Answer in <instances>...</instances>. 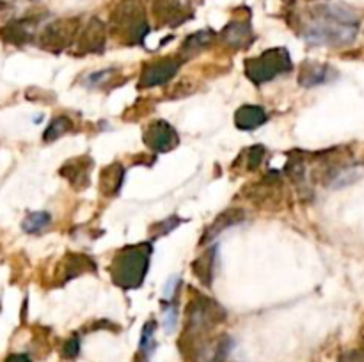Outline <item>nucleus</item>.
<instances>
[{
	"label": "nucleus",
	"mask_w": 364,
	"mask_h": 362,
	"mask_svg": "<svg viewBox=\"0 0 364 362\" xmlns=\"http://www.w3.org/2000/svg\"><path fill=\"white\" fill-rule=\"evenodd\" d=\"M359 18L354 11L341 6L322 4L310 11V20L302 25L306 41L325 47H345L356 39Z\"/></svg>",
	"instance_id": "f257e3e1"
},
{
	"label": "nucleus",
	"mask_w": 364,
	"mask_h": 362,
	"mask_svg": "<svg viewBox=\"0 0 364 362\" xmlns=\"http://www.w3.org/2000/svg\"><path fill=\"white\" fill-rule=\"evenodd\" d=\"M151 253V244L128 245L121 248L110 263V277L116 286L123 290H136L142 286L148 274Z\"/></svg>",
	"instance_id": "f03ea898"
},
{
	"label": "nucleus",
	"mask_w": 364,
	"mask_h": 362,
	"mask_svg": "<svg viewBox=\"0 0 364 362\" xmlns=\"http://www.w3.org/2000/svg\"><path fill=\"white\" fill-rule=\"evenodd\" d=\"M149 27L140 0H121L110 14V34L123 45L144 41Z\"/></svg>",
	"instance_id": "7ed1b4c3"
},
{
	"label": "nucleus",
	"mask_w": 364,
	"mask_h": 362,
	"mask_svg": "<svg viewBox=\"0 0 364 362\" xmlns=\"http://www.w3.org/2000/svg\"><path fill=\"white\" fill-rule=\"evenodd\" d=\"M226 318H228V315L215 300L208 299L203 293H195L186 304L183 341L195 343L197 339H203L208 330L215 325L222 323Z\"/></svg>",
	"instance_id": "20e7f679"
},
{
	"label": "nucleus",
	"mask_w": 364,
	"mask_h": 362,
	"mask_svg": "<svg viewBox=\"0 0 364 362\" xmlns=\"http://www.w3.org/2000/svg\"><path fill=\"white\" fill-rule=\"evenodd\" d=\"M246 75L256 85L268 84L277 76L290 73L293 70L292 59L286 48H270L258 57H250L246 61Z\"/></svg>",
	"instance_id": "39448f33"
},
{
	"label": "nucleus",
	"mask_w": 364,
	"mask_h": 362,
	"mask_svg": "<svg viewBox=\"0 0 364 362\" xmlns=\"http://www.w3.org/2000/svg\"><path fill=\"white\" fill-rule=\"evenodd\" d=\"M242 195L249 199L258 208L267 211H277L283 206V187H281L279 174L270 173L258 183L247 185L242 190Z\"/></svg>",
	"instance_id": "423d86ee"
},
{
	"label": "nucleus",
	"mask_w": 364,
	"mask_h": 362,
	"mask_svg": "<svg viewBox=\"0 0 364 362\" xmlns=\"http://www.w3.org/2000/svg\"><path fill=\"white\" fill-rule=\"evenodd\" d=\"M185 61L176 55V57H162V59L149 61L142 66V72L139 76V87L149 89L157 87V85H164L169 81H173L174 75L178 73L180 66Z\"/></svg>",
	"instance_id": "0eeeda50"
},
{
	"label": "nucleus",
	"mask_w": 364,
	"mask_h": 362,
	"mask_svg": "<svg viewBox=\"0 0 364 362\" xmlns=\"http://www.w3.org/2000/svg\"><path fill=\"white\" fill-rule=\"evenodd\" d=\"M78 32V20L76 18H66V20H57L43 30L41 47L50 52H61L72 45L76 39Z\"/></svg>",
	"instance_id": "6e6552de"
},
{
	"label": "nucleus",
	"mask_w": 364,
	"mask_h": 362,
	"mask_svg": "<svg viewBox=\"0 0 364 362\" xmlns=\"http://www.w3.org/2000/svg\"><path fill=\"white\" fill-rule=\"evenodd\" d=\"M144 144L155 153H169L180 144L178 131L164 119L151 121L142 134Z\"/></svg>",
	"instance_id": "1a4fd4ad"
},
{
	"label": "nucleus",
	"mask_w": 364,
	"mask_h": 362,
	"mask_svg": "<svg viewBox=\"0 0 364 362\" xmlns=\"http://www.w3.org/2000/svg\"><path fill=\"white\" fill-rule=\"evenodd\" d=\"M189 17L182 0H153V18L160 27H178Z\"/></svg>",
	"instance_id": "9d476101"
},
{
	"label": "nucleus",
	"mask_w": 364,
	"mask_h": 362,
	"mask_svg": "<svg viewBox=\"0 0 364 362\" xmlns=\"http://www.w3.org/2000/svg\"><path fill=\"white\" fill-rule=\"evenodd\" d=\"M91 173H93V160L87 155L72 158L59 171L61 176L66 178L75 190H85L89 187Z\"/></svg>",
	"instance_id": "9b49d317"
},
{
	"label": "nucleus",
	"mask_w": 364,
	"mask_h": 362,
	"mask_svg": "<svg viewBox=\"0 0 364 362\" xmlns=\"http://www.w3.org/2000/svg\"><path fill=\"white\" fill-rule=\"evenodd\" d=\"M105 25H103L98 18H93V20L84 27L81 36L76 38V52H78V54H102V52L105 50Z\"/></svg>",
	"instance_id": "f8f14e48"
},
{
	"label": "nucleus",
	"mask_w": 364,
	"mask_h": 362,
	"mask_svg": "<svg viewBox=\"0 0 364 362\" xmlns=\"http://www.w3.org/2000/svg\"><path fill=\"white\" fill-rule=\"evenodd\" d=\"M338 76V72L329 64L317 63V61H306L299 67V76L297 82L302 87H317V85H323L332 82Z\"/></svg>",
	"instance_id": "ddd939ff"
},
{
	"label": "nucleus",
	"mask_w": 364,
	"mask_h": 362,
	"mask_svg": "<svg viewBox=\"0 0 364 362\" xmlns=\"http://www.w3.org/2000/svg\"><path fill=\"white\" fill-rule=\"evenodd\" d=\"M244 219H246V211L240 210V208H229V210H224L222 213L217 215L215 220L204 229L200 245L212 244L220 233H224L226 229L233 228V226H238V224L244 222Z\"/></svg>",
	"instance_id": "4468645a"
},
{
	"label": "nucleus",
	"mask_w": 364,
	"mask_h": 362,
	"mask_svg": "<svg viewBox=\"0 0 364 362\" xmlns=\"http://www.w3.org/2000/svg\"><path fill=\"white\" fill-rule=\"evenodd\" d=\"M220 39L231 50H244L255 41V34H253L249 21H231L229 25L224 27Z\"/></svg>",
	"instance_id": "2eb2a0df"
},
{
	"label": "nucleus",
	"mask_w": 364,
	"mask_h": 362,
	"mask_svg": "<svg viewBox=\"0 0 364 362\" xmlns=\"http://www.w3.org/2000/svg\"><path fill=\"white\" fill-rule=\"evenodd\" d=\"M125 174H127V169L121 164H110L107 167H103L100 171V192H102L105 198H114L119 194V190L123 187Z\"/></svg>",
	"instance_id": "dca6fc26"
},
{
	"label": "nucleus",
	"mask_w": 364,
	"mask_h": 362,
	"mask_svg": "<svg viewBox=\"0 0 364 362\" xmlns=\"http://www.w3.org/2000/svg\"><path fill=\"white\" fill-rule=\"evenodd\" d=\"M267 110L259 105H242L235 112V125H237L238 130L244 131H250L263 127L267 123Z\"/></svg>",
	"instance_id": "f3484780"
},
{
	"label": "nucleus",
	"mask_w": 364,
	"mask_h": 362,
	"mask_svg": "<svg viewBox=\"0 0 364 362\" xmlns=\"http://www.w3.org/2000/svg\"><path fill=\"white\" fill-rule=\"evenodd\" d=\"M96 265L89 256L85 254H68L61 263V281L66 282L69 279L82 275L85 272H94Z\"/></svg>",
	"instance_id": "a211bd4d"
},
{
	"label": "nucleus",
	"mask_w": 364,
	"mask_h": 362,
	"mask_svg": "<svg viewBox=\"0 0 364 362\" xmlns=\"http://www.w3.org/2000/svg\"><path fill=\"white\" fill-rule=\"evenodd\" d=\"M215 265H217V248L212 247L204 251L194 263H192V272L201 284L204 286H212L213 274H215Z\"/></svg>",
	"instance_id": "6ab92c4d"
},
{
	"label": "nucleus",
	"mask_w": 364,
	"mask_h": 362,
	"mask_svg": "<svg viewBox=\"0 0 364 362\" xmlns=\"http://www.w3.org/2000/svg\"><path fill=\"white\" fill-rule=\"evenodd\" d=\"M265 153L267 149L256 144V146H250V148L244 149V151L238 155L237 162L233 164L235 171H240V173H253L256 169L261 165L263 158H265Z\"/></svg>",
	"instance_id": "aec40b11"
},
{
	"label": "nucleus",
	"mask_w": 364,
	"mask_h": 362,
	"mask_svg": "<svg viewBox=\"0 0 364 362\" xmlns=\"http://www.w3.org/2000/svg\"><path fill=\"white\" fill-rule=\"evenodd\" d=\"M212 38L213 32H210V30H201V32L192 34L182 45V54H180V57H182L183 61H186L189 57H194L197 52H201L212 43Z\"/></svg>",
	"instance_id": "412c9836"
},
{
	"label": "nucleus",
	"mask_w": 364,
	"mask_h": 362,
	"mask_svg": "<svg viewBox=\"0 0 364 362\" xmlns=\"http://www.w3.org/2000/svg\"><path fill=\"white\" fill-rule=\"evenodd\" d=\"M52 222V217L48 211H32L23 219L21 229L29 235H38L43 229H47Z\"/></svg>",
	"instance_id": "4be33fe9"
},
{
	"label": "nucleus",
	"mask_w": 364,
	"mask_h": 362,
	"mask_svg": "<svg viewBox=\"0 0 364 362\" xmlns=\"http://www.w3.org/2000/svg\"><path fill=\"white\" fill-rule=\"evenodd\" d=\"M72 128H73V121L68 118V116H57V118L52 119L50 125L47 127V130L43 134V139H45V142H54V140H57L59 137L68 134Z\"/></svg>",
	"instance_id": "5701e85b"
},
{
	"label": "nucleus",
	"mask_w": 364,
	"mask_h": 362,
	"mask_svg": "<svg viewBox=\"0 0 364 362\" xmlns=\"http://www.w3.org/2000/svg\"><path fill=\"white\" fill-rule=\"evenodd\" d=\"M155 330H157V321L149 320L146 321L144 327H142V332H140V341H139V352L140 355L149 357L153 354V350L157 346L155 343Z\"/></svg>",
	"instance_id": "b1692460"
},
{
	"label": "nucleus",
	"mask_w": 364,
	"mask_h": 362,
	"mask_svg": "<svg viewBox=\"0 0 364 362\" xmlns=\"http://www.w3.org/2000/svg\"><path fill=\"white\" fill-rule=\"evenodd\" d=\"M182 224V219L180 217H176V215H173V217H169V219L162 220V222H157L155 226H151V229H149V236H151L153 240H157L158 236H165L167 233H171L173 229H176Z\"/></svg>",
	"instance_id": "393cba45"
},
{
	"label": "nucleus",
	"mask_w": 364,
	"mask_h": 362,
	"mask_svg": "<svg viewBox=\"0 0 364 362\" xmlns=\"http://www.w3.org/2000/svg\"><path fill=\"white\" fill-rule=\"evenodd\" d=\"M114 73L116 72H112V70H102V72L93 73V75L87 76V82H85V84L89 85V87H102L107 82H112Z\"/></svg>",
	"instance_id": "a878e982"
},
{
	"label": "nucleus",
	"mask_w": 364,
	"mask_h": 362,
	"mask_svg": "<svg viewBox=\"0 0 364 362\" xmlns=\"http://www.w3.org/2000/svg\"><path fill=\"white\" fill-rule=\"evenodd\" d=\"M178 323V309L174 304H169L164 311V327L165 332H173L174 327Z\"/></svg>",
	"instance_id": "bb28decb"
},
{
	"label": "nucleus",
	"mask_w": 364,
	"mask_h": 362,
	"mask_svg": "<svg viewBox=\"0 0 364 362\" xmlns=\"http://www.w3.org/2000/svg\"><path fill=\"white\" fill-rule=\"evenodd\" d=\"M78 352H81V339L76 336H72L68 341L64 343L63 355L66 359H75L78 355Z\"/></svg>",
	"instance_id": "cd10ccee"
},
{
	"label": "nucleus",
	"mask_w": 364,
	"mask_h": 362,
	"mask_svg": "<svg viewBox=\"0 0 364 362\" xmlns=\"http://www.w3.org/2000/svg\"><path fill=\"white\" fill-rule=\"evenodd\" d=\"M180 286V277H171L169 281L165 282V286H164V299H169L173 300L174 295H176V290H178Z\"/></svg>",
	"instance_id": "c85d7f7f"
},
{
	"label": "nucleus",
	"mask_w": 364,
	"mask_h": 362,
	"mask_svg": "<svg viewBox=\"0 0 364 362\" xmlns=\"http://www.w3.org/2000/svg\"><path fill=\"white\" fill-rule=\"evenodd\" d=\"M6 362H30V359L25 354H13L6 359Z\"/></svg>",
	"instance_id": "c756f323"
}]
</instances>
